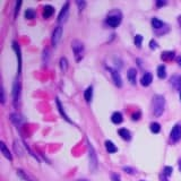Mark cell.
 Wrapping results in <instances>:
<instances>
[{
  "instance_id": "33",
  "label": "cell",
  "mask_w": 181,
  "mask_h": 181,
  "mask_svg": "<svg viewBox=\"0 0 181 181\" xmlns=\"http://www.w3.org/2000/svg\"><path fill=\"white\" fill-rule=\"evenodd\" d=\"M125 171H128V173H135V170L131 169V167H123Z\"/></svg>"
},
{
  "instance_id": "30",
  "label": "cell",
  "mask_w": 181,
  "mask_h": 181,
  "mask_svg": "<svg viewBox=\"0 0 181 181\" xmlns=\"http://www.w3.org/2000/svg\"><path fill=\"white\" fill-rule=\"evenodd\" d=\"M77 5H78V7H79V10H83L84 9V7L86 6V2L85 1H77Z\"/></svg>"
},
{
  "instance_id": "9",
  "label": "cell",
  "mask_w": 181,
  "mask_h": 181,
  "mask_svg": "<svg viewBox=\"0 0 181 181\" xmlns=\"http://www.w3.org/2000/svg\"><path fill=\"white\" fill-rule=\"evenodd\" d=\"M170 83H171L172 87L176 91L181 90V76L180 75H174V76L171 77L170 79Z\"/></svg>"
},
{
  "instance_id": "14",
  "label": "cell",
  "mask_w": 181,
  "mask_h": 181,
  "mask_svg": "<svg viewBox=\"0 0 181 181\" xmlns=\"http://www.w3.org/2000/svg\"><path fill=\"white\" fill-rule=\"evenodd\" d=\"M173 58H174V52L173 51H164L161 54V59L163 61H170Z\"/></svg>"
},
{
  "instance_id": "13",
  "label": "cell",
  "mask_w": 181,
  "mask_h": 181,
  "mask_svg": "<svg viewBox=\"0 0 181 181\" xmlns=\"http://www.w3.org/2000/svg\"><path fill=\"white\" fill-rule=\"evenodd\" d=\"M0 149H1V153L4 154L5 157L8 158L9 161H13V155L10 154L9 149L7 148V146H6V144H5L4 141H1V143H0Z\"/></svg>"
},
{
  "instance_id": "20",
  "label": "cell",
  "mask_w": 181,
  "mask_h": 181,
  "mask_svg": "<svg viewBox=\"0 0 181 181\" xmlns=\"http://www.w3.org/2000/svg\"><path fill=\"white\" fill-rule=\"evenodd\" d=\"M84 97H85L86 102H88V103L92 101V97H93V87L92 86L86 88L85 93H84Z\"/></svg>"
},
{
  "instance_id": "18",
  "label": "cell",
  "mask_w": 181,
  "mask_h": 181,
  "mask_svg": "<svg viewBox=\"0 0 181 181\" xmlns=\"http://www.w3.org/2000/svg\"><path fill=\"white\" fill-rule=\"evenodd\" d=\"M13 46H14V50L16 51V53H17V58H18V70L21 71V63H22V57H21V49H19V46L16 42H13Z\"/></svg>"
},
{
  "instance_id": "2",
  "label": "cell",
  "mask_w": 181,
  "mask_h": 181,
  "mask_svg": "<svg viewBox=\"0 0 181 181\" xmlns=\"http://www.w3.org/2000/svg\"><path fill=\"white\" fill-rule=\"evenodd\" d=\"M71 49L75 54L76 61H81L84 56V44L79 40H74L71 42Z\"/></svg>"
},
{
  "instance_id": "24",
  "label": "cell",
  "mask_w": 181,
  "mask_h": 181,
  "mask_svg": "<svg viewBox=\"0 0 181 181\" xmlns=\"http://www.w3.org/2000/svg\"><path fill=\"white\" fill-rule=\"evenodd\" d=\"M57 105H58V108H59V111H60V113H61V116H62L63 118H65V120H67L68 122H71L70 121V119L68 118V116L65 113V111H63V108H62V105H61V103H60V101H59V99H57Z\"/></svg>"
},
{
  "instance_id": "32",
  "label": "cell",
  "mask_w": 181,
  "mask_h": 181,
  "mask_svg": "<svg viewBox=\"0 0 181 181\" xmlns=\"http://www.w3.org/2000/svg\"><path fill=\"white\" fill-rule=\"evenodd\" d=\"M21 5H22V2H21V1L16 4V10H15V17L17 16V13H18V10H19V9H18V8H19V6H21Z\"/></svg>"
},
{
  "instance_id": "22",
  "label": "cell",
  "mask_w": 181,
  "mask_h": 181,
  "mask_svg": "<svg viewBox=\"0 0 181 181\" xmlns=\"http://www.w3.org/2000/svg\"><path fill=\"white\" fill-rule=\"evenodd\" d=\"M157 76L158 78H161V79H164L165 77H167V69H165V66H158L157 67Z\"/></svg>"
},
{
  "instance_id": "27",
  "label": "cell",
  "mask_w": 181,
  "mask_h": 181,
  "mask_svg": "<svg viewBox=\"0 0 181 181\" xmlns=\"http://www.w3.org/2000/svg\"><path fill=\"white\" fill-rule=\"evenodd\" d=\"M141 41H143V36L141 35H136L135 36V40H134V42H135V44L138 46V48H140V45H141Z\"/></svg>"
},
{
  "instance_id": "35",
  "label": "cell",
  "mask_w": 181,
  "mask_h": 181,
  "mask_svg": "<svg viewBox=\"0 0 181 181\" xmlns=\"http://www.w3.org/2000/svg\"><path fill=\"white\" fill-rule=\"evenodd\" d=\"M165 4H167L165 1H157V2H156V5H157L158 7H160V6H164Z\"/></svg>"
},
{
  "instance_id": "8",
  "label": "cell",
  "mask_w": 181,
  "mask_h": 181,
  "mask_svg": "<svg viewBox=\"0 0 181 181\" xmlns=\"http://www.w3.org/2000/svg\"><path fill=\"white\" fill-rule=\"evenodd\" d=\"M68 14H69V2H66L65 6L62 7V9H61V11L59 13L58 22L59 23L66 22V21H67V18H68Z\"/></svg>"
},
{
  "instance_id": "17",
  "label": "cell",
  "mask_w": 181,
  "mask_h": 181,
  "mask_svg": "<svg viewBox=\"0 0 181 181\" xmlns=\"http://www.w3.org/2000/svg\"><path fill=\"white\" fill-rule=\"evenodd\" d=\"M105 148H106V151H108L109 153H116L118 151L117 146L113 144L111 140H106L105 141Z\"/></svg>"
},
{
  "instance_id": "23",
  "label": "cell",
  "mask_w": 181,
  "mask_h": 181,
  "mask_svg": "<svg viewBox=\"0 0 181 181\" xmlns=\"http://www.w3.org/2000/svg\"><path fill=\"white\" fill-rule=\"evenodd\" d=\"M60 69H61V71L62 72H66L68 69V60L65 57L60 59Z\"/></svg>"
},
{
  "instance_id": "12",
  "label": "cell",
  "mask_w": 181,
  "mask_h": 181,
  "mask_svg": "<svg viewBox=\"0 0 181 181\" xmlns=\"http://www.w3.org/2000/svg\"><path fill=\"white\" fill-rule=\"evenodd\" d=\"M21 91V86H19V83H18V81H15V83H14V87H13V96H14V102H15V104L17 103L18 99H19V92Z\"/></svg>"
},
{
  "instance_id": "37",
  "label": "cell",
  "mask_w": 181,
  "mask_h": 181,
  "mask_svg": "<svg viewBox=\"0 0 181 181\" xmlns=\"http://www.w3.org/2000/svg\"><path fill=\"white\" fill-rule=\"evenodd\" d=\"M176 60H178V63H179V65L181 66V57H179V58L176 59Z\"/></svg>"
},
{
  "instance_id": "16",
  "label": "cell",
  "mask_w": 181,
  "mask_h": 181,
  "mask_svg": "<svg viewBox=\"0 0 181 181\" xmlns=\"http://www.w3.org/2000/svg\"><path fill=\"white\" fill-rule=\"evenodd\" d=\"M111 120H112L113 123H121L122 120H123V118H122V114L120 112H113L112 116H111Z\"/></svg>"
},
{
  "instance_id": "10",
  "label": "cell",
  "mask_w": 181,
  "mask_h": 181,
  "mask_svg": "<svg viewBox=\"0 0 181 181\" xmlns=\"http://www.w3.org/2000/svg\"><path fill=\"white\" fill-rule=\"evenodd\" d=\"M127 76H128V79L130 81V84L132 85H136V81H137V70L135 68H130L128 72H127Z\"/></svg>"
},
{
  "instance_id": "7",
  "label": "cell",
  "mask_w": 181,
  "mask_h": 181,
  "mask_svg": "<svg viewBox=\"0 0 181 181\" xmlns=\"http://www.w3.org/2000/svg\"><path fill=\"white\" fill-rule=\"evenodd\" d=\"M170 138L172 141H179L181 139V126L180 125H176V126L172 128L171 134H170Z\"/></svg>"
},
{
  "instance_id": "15",
  "label": "cell",
  "mask_w": 181,
  "mask_h": 181,
  "mask_svg": "<svg viewBox=\"0 0 181 181\" xmlns=\"http://www.w3.org/2000/svg\"><path fill=\"white\" fill-rule=\"evenodd\" d=\"M53 11H54L53 7L50 6V5H46V6H44V8H43V17L49 18L50 16H52Z\"/></svg>"
},
{
  "instance_id": "25",
  "label": "cell",
  "mask_w": 181,
  "mask_h": 181,
  "mask_svg": "<svg viewBox=\"0 0 181 181\" xmlns=\"http://www.w3.org/2000/svg\"><path fill=\"white\" fill-rule=\"evenodd\" d=\"M149 129L154 134H157L161 130V126H160V123H157V122H152L151 126H149Z\"/></svg>"
},
{
  "instance_id": "6",
  "label": "cell",
  "mask_w": 181,
  "mask_h": 181,
  "mask_svg": "<svg viewBox=\"0 0 181 181\" xmlns=\"http://www.w3.org/2000/svg\"><path fill=\"white\" fill-rule=\"evenodd\" d=\"M120 23H121V17L118 16V15H109L106 17V24L110 27L116 28L117 26L120 25Z\"/></svg>"
},
{
  "instance_id": "21",
  "label": "cell",
  "mask_w": 181,
  "mask_h": 181,
  "mask_svg": "<svg viewBox=\"0 0 181 181\" xmlns=\"http://www.w3.org/2000/svg\"><path fill=\"white\" fill-rule=\"evenodd\" d=\"M152 26H153V28H155V30H160V28H162V27L164 26V23H163L162 21H160L158 18L154 17L153 19H152Z\"/></svg>"
},
{
  "instance_id": "39",
  "label": "cell",
  "mask_w": 181,
  "mask_h": 181,
  "mask_svg": "<svg viewBox=\"0 0 181 181\" xmlns=\"http://www.w3.org/2000/svg\"><path fill=\"white\" fill-rule=\"evenodd\" d=\"M180 100H181V93H180Z\"/></svg>"
},
{
  "instance_id": "36",
  "label": "cell",
  "mask_w": 181,
  "mask_h": 181,
  "mask_svg": "<svg viewBox=\"0 0 181 181\" xmlns=\"http://www.w3.org/2000/svg\"><path fill=\"white\" fill-rule=\"evenodd\" d=\"M178 23H179V26L181 27V15L179 16V17H178Z\"/></svg>"
},
{
  "instance_id": "19",
  "label": "cell",
  "mask_w": 181,
  "mask_h": 181,
  "mask_svg": "<svg viewBox=\"0 0 181 181\" xmlns=\"http://www.w3.org/2000/svg\"><path fill=\"white\" fill-rule=\"evenodd\" d=\"M119 135L121 136V138L122 139H125V140H129L131 138V136H130V132H129V130H127L126 128H121V129H119Z\"/></svg>"
},
{
  "instance_id": "38",
  "label": "cell",
  "mask_w": 181,
  "mask_h": 181,
  "mask_svg": "<svg viewBox=\"0 0 181 181\" xmlns=\"http://www.w3.org/2000/svg\"><path fill=\"white\" fill-rule=\"evenodd\" d=\"M78 181H88V180H85V179H79Z\"/></svg>"
},
{
  "instance_id": "40",
  "label": "cell",
  "mask_w": 181,
  "mask_h": 181,
  "mask_svg": "<svg viewBox=\"0 0 181 181\" xmlns=\"http://www.w3.org/2000/svg\"><path fill=\"white\" fill-rule=\"evenodd\" d=\"M139 181H146V180H139Z\"/></svg>"
},
{
  "instance_id": "11",
  "label": "cell",
  "mask_w": 181,
  "mask_h": 181,
  "mask_svg": "<svg viewBox=\"0 0 181 181\" xmlns=\"http://www.w3.org/2000/svg\"><path fill=\"white\" fill-rule=\"evenodd\" d=\"M152 81H153V76H152L151 72H145L143 77H141V79H140V83H141L143 86H149Z\"/></svg>"
},
{
  "instance_id": "5",
  "label": "cell",
  "mask_w": 181,
  "mask_h": 181,
  "mask_svg": "<svg viewBox=\"0 0 181 181\" xmlns=\"http://www.w3.org/2000/svg\"><path fill=\"white\" fill-rule=\"evenodd\" d=\"M108 70L110 71L111 76H112V79H113L114 85L118 86V87H121L122 86V78H121V76H120V74H119L116 69H113V68H111V67H108Z\"/></svg>"
},
{
  "instance_id": "29",
  "label": "cell",
  "mask_w": 181,
  "mask_h": 181,
  "mask_svg": "<svg viewBox=\"0 0 181 181\" xmlns=\"http://www.w3.org/2000/svg\"><path fill=\"white\" fill-rule=\"evenodd\" d=\"M149 48H151V49H156V48H157V43L154 40H152L149 42Z\"/></svg>"
},
{
  "instance_id": "28",
  "label": "cell",
  "mask_w": 181,
  "mask_h": 181,
  "mask_svg": "<svg viewBox=\"0 0 181 181\" xmlns=\"http://www.w3.org/2000/svg\"><path fill=\"white\" fill-rule=\"evenodd\" d=\"M172 167H164V176H170L172 174Z\"/></svg>"
},
{
  "instance_id": "34",
  "label": "cell",
  "mask_w": 181,
  "mask_h": 181,
  "mask_svg": "<svg viewBox=\"0 0 181 181\" xmlns=\"http://www.w3.org/2000/svg\"><path fill=\"white\" fill-rule=\"evenodd\" d=\"M1 102H2V103L5 102V91H4V88H2V91H1Z\"/></svg>"
},
{
  "instance_id": "1",
  "label": "cell",
  "mask_w": 181,
  "mask_h": 181,
  "mask_svg": "<svg viewBox=\"0 0 181 181\" xmlns=\"http://www.w3.org/2000/svg\"><path fill=\"white\" fill-rule=\"evenodd\" d=\"M152 109H153V114L155 117L162 116L165 109V99L163 95H154L153 101H152Z\"/></svg>"
},
{
  "instance_id": "4",
  "label": "cell",
  "mask_w": 181,
  "mask_h": 181,
  "mask_svg": "<svg viewBox=\"0 0 181 181\" xmlns=\"http://www.w3.org/2000/svg\"><path fill=\"white\" fill-rule=\"evenodd\" d=\"M61 36H62V27L58 25L53 30V33H52V39H51V42H52V45L53 46H57L58 43L61 40Z\"/></svg>"
},
{
  "instance_id": "31",
  "label": "cell",
  "mask_w": 181,
  "mask_h": 181,
  "mask_svg": "<svg viewBox=\"0 0 181 181\" xmlns=\"http://www.w3.org/2000/svg\"><path fill=\"white\" fill-rule=\"evenodd\" d=\"M111 180L112 181H121L120 180V176H118V174H112V176H111Z\"/></svg>"
},
{
  "instance_id": "3",
  "label": "cell",
  "mask_w": 181,
  "mask_h": 181,
  "mask_svg": "<svg viewBox=\"0 0 181 181\" xmlns=\"http://www.w3.org/2000/svg\"><path fill=\"white\" fill-rule=\"evenodd\" d=\"M88 158H90V167L92 170H95L97 167V155L95 153L93 145L88 141Z\"/></svg>"
},
{
  "instance_id": "26",
  "label": "cell",
  "mask_w": 181,
  "mask_h": 181,
  "mask_svg": "<svg viewBox=\"0 0 181 181\" xmlns=\"http://www.w3.org/2000/svg\"><path fill=\"white\" fill-rule=\"evenodd\" d=\"M34 16H35V13H34V10H33V9L28 8L26 11H25V17H26L27 19H33Z\"/></svg>"
}]
</instances>
